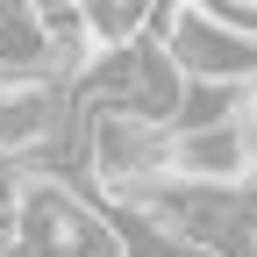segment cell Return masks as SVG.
<instances>
[{"mask_svg":"<svg viewBox=\"0 0 257 257\" xmlns=\"http://www.w3.org/2000/svg\"><path fill=\"white\" fill-rule=\"evenodd\" d=\"M0 79H50L43 22H36V8H15V0H0Z\"/></svg>","mask_w":257,"mask_h":257,"instance_id":"obj_1","label":"cell"},{"mask_svg":"<svg viewBox=\"0 0 257 257\" xmlns=\"http://www.w3.org/2000/svg\"><path fill=\"white\" fill-rule=\"evenodd\" d=\"M150 15L143 0H86V36H93V57H121L150 36Z\"/></svg>","mask_w":257,"mask_h":257,"instance_id":"obj_2","label":"cell"}]
</instances>
